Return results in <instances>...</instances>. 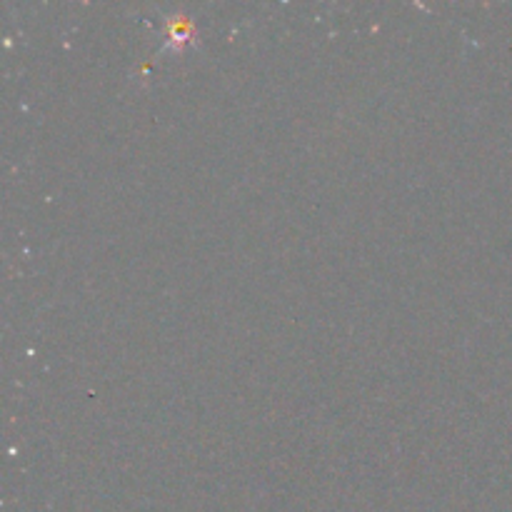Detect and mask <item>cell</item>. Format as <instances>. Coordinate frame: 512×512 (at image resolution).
<instances>
[]
</instances>
